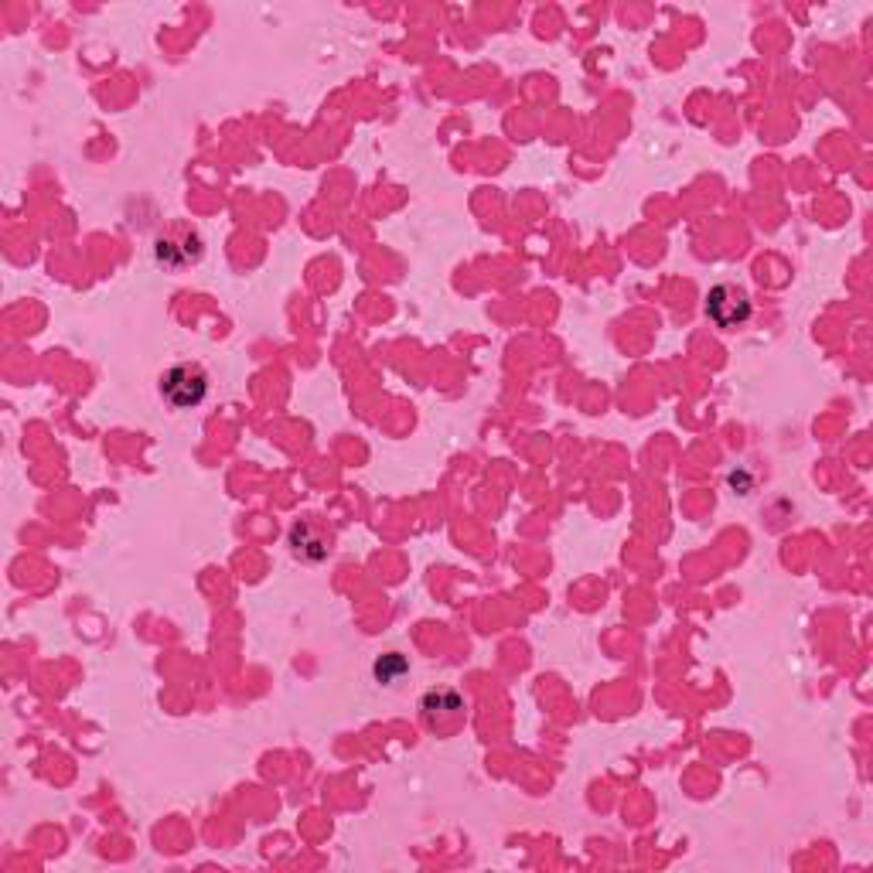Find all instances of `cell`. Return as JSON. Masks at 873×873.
Listing matches in <instances>:
<instances>
[{
	"instance_id": "obj_1",
	"label": "cell",
	"mask_w": 873,
	"mask_h": 873,
	"mask_svg": "<svg viewBox=\"0 0 873 873\" xmlns=\"http://www.w3.org/2000/svg\"><path fill=\"white\" fill-rule=\"evenodd\" d=\"M161 393L171 406L177 409H192L205 399L209 393V376L202 365H174L161 379Z\"/></svg>"
},
{
	"instance_id": "obj_2",
	"label": "cell",
	"mask_w": 873,
	"mask_h": 873,
	"mask_svg": "<svg viewBox=\"0 0 873 873\" xmlns=\"http://www.w3.org/2000/svg\"><path fill=\"white\" fill-rule=\"evenodd\" d=\"M707 314L717 328H741L751 317V297L738 284H717L707 294Z\"/></svg>"
},
{
	"instance_id": "obj_3",
	"label": "cell",
	"mask_w": 873,
	"mask_h": 873,
	"mask_svg": "<svg viewBox=\"0 0 873 873\" xmlns=\"http://www.w3.org/2000/svg\"><path fill=\"white\" fill-rule=\"evenodd\" d=\"M154 256H158V263H164L171 270H181V266H189V263H195L202 256V240L192 233V229L174 225V229H168L164 236H158Z\"/></svg>"
},
{
	"instance_id": "obj_4",
	"label": "cell",
	"mask_w": 873,
	"mask_h": 873,
	"mask_svg": "<svg viewBox=\"0 0 873 873\" xmlns=\"http://www.w3.org/2000/svg\"><path fill=\"white\" fill-rule=\"evenodd\" d=\"M291 546H294V554L304 557V560H325L328 549H332V536L321 529L317 522L304 519L301 526L291 529Z\"/></svg>"
},
{
	"instance_id": "obj_5",
	"label": "cell",
	"mask_w": 873,
	"mask_h": 873,
	"mask_svg": "<svg viewBox=\"0 0 873 873\" xmlns=\"http://www.w3.org/2000/svg\"><path fill=\"white\" fill-rule=\"evenodd\" d=\"M403 672H406V659L396 656V652H389V656H383V659L376 662V679L386 682V686H393V679H399Z\"/></svg>"
}]
</instances>
